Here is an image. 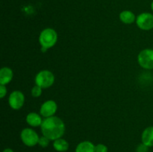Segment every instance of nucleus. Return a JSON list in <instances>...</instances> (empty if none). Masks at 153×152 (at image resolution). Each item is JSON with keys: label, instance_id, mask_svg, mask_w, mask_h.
<instances>
[{"label": "nucleus", "instance_id": "nucleus-1", "mask_svg": "<svg viewBox=\"0 0 153 152\" xmlns=\"http://www.w3.org/2000/svg\"><path fill=\"white\" fill-rule=\"evenodd\" d=\"M43 136L47 137L50 141H55L61 138L65 133V124L58 116L45 118L40 126Z\"/></svg>", "mask_w": 153, "mask_h": 152}, {"label": "nucleus", "instance_id": "nucleus-2", "mask_svg": "<svg viewBox=\"0 0 153 152\" xmlns=\"http://www.w3.org/2000/svg\"><path fill=\"white\" fill-rule=\"evenodd\" d=\"M58 41V34L53 28H47L43 29L39 36V43L41 47L48 50L53 47Z\"/></svg>", "mask_w": 153, "mask_h": 152}, {"label": "nucleus", "instance_id": "nucleus-3", "mask_svg": "<svg viewBox=\"0 0 153 152\" xmlns=\"http://www.w3.org/2000/svg\"><path fill=\"white\" fill-rule=\"evenodd\" d=\"M35 84L40 86L42 89H47L55 83V75L49 70H41L35 76Z\"/></svg>", "mask_w": 153, "mask_h": 152}, {"label": "nucleus", "instance_id": "nucleus-4", "mask_svg": "<svg viewBox=\"0 0 153 152\" xmlns=\"http://www.w3.org/2000/svg\"><path fill=\"white\" fill-rule=\"evenodd\" d=\"M20 139L22 143L28 147H34L38 144L40 137L34 130L30 128H24L20 133Z\"/></svg>", "mask_w": 153, "mask_h": 152}, {"label": "nucleus", "instance_id": "nucleus-5", "mask_svg": "<svg viewBox=\"0 0 153 152\" xmlns=\"http://www.w3.org/2000/svg\"><path fill=\"white\" fill-rule=\"evenodd\" d=\"M139 65L145 69H153V49H145L137 55Z\"/></svg>", "mask_w": 153, "mask_h": 152}, {"label": "nucleus", "instance_id": "nucleus-6", "mask_svg": "<svg viewBox=\"0 0 153 152\" xmlns=\"http://www.w3.org/2000/svg\"><path fill=\"white\" fill-rule=\"evenodd\" d=\"M136 24L140 30L150 31L153 29V14L150 13H142L137 16Z\"/></svg>", "mask_w": 153, "mask_h": 152}, {"label": "nucleus", "instance_id": "nucleus-7", "mask_svg": "<svg viewBox=\"0 0 153 152\" xmlns=\"http://www.w3.org/2000/svg\"><path fill=\"white\" fill-rule=\"evenodd\" d=\"M25 103V95L21 91L15 90L10 94L8 97L9 106L13 110H19Z\"/></svg>", "mask_w": 153, "mask_h": 152}, {"label": "nucleus", "instance_id": "nucleus-8", "mask_svg": "<svg viewBox=\"0 0 153 152\" xmlns=\"http://www.w3.org/2000/svg\"><path fill=\"white\" fill-rule=\"evenodd\" d=\"M58 110V105L53 100L46 101L40 108V114L44 118H49L55 116Z\"/></svg>", "mask_w": 153, "mask_h": 152}, {"label": "nucleus", "instance_id": "nucleus-9", "mask_svg": "<svg viewBox=\"0 0 153 152\" xmlns=\"http://www.w3.org/2000/svg\"><path fill=\"white\" fill-rule=\"evenodd\" d=\"M13 77V70L7 66L2 67L0 70V85L6 86L12 80Z\"/></svg>", "mask_w": 153, "mask_h": 152}, {"label": "nucleus", "instance_id": "nucleus-10", "mask_svg": "<svg viewBox=\"0 0 153 152\" xmlns=\"http://www.w3.org/2000/svg\"><path fill=\"white\" fill-rule=\"evenodd\" d=\"M43 119H42V116L34 112L29 113L26 116L25 121L27 124L31 127H39L41 126Z\"/></svg>", "mask_w": 153, "mask_h": 152}, {"label": "nucleus", "instance_id": "nucleus-11", "mask_svg": "<svg viewBox=\"0 0 153 152\" xmlns=\"http://www.w3.org/2000/svg\"><path fill=\"white\" fill-rule=\"evenodd\" d=\"M141 142L149 148L153 146V126L147 127L141 134Z\"/></svg>", "mask_w": 153, "mask_h": 152}, {"label": "nucleus", "instance_id": "nucleus-12", "mask_svg": "<svg viewBox=\"0 0 153 152\" xmlns=\"http://www.w3.org/2000/svg\"><path fill=\"white\" fill-rule=\"evenodd\" d=\"M75 152H95V145L91 141L81 142L76 146Z\"/></svg>", "mask_w": 153, "mask_h": 152}, {"label": "nucleus", "instance_id": "nucleus-13", "mask_svg": "<svg viewBox=\"0 0 153 152\" xmlns=\"http://www.w3.org/2000/svg\"><path fill=\"white\" fill-rule=\"evenodd\" d=\"M136 19L137 17L134 13H132L130 10H123L120 13V19L121 22L126 25H130L132 24L133 22H136Z\"/></svg>", "mask_w": 153, "mask_h": 152}, {"label": "nucleus", "instance_id": "nucleus-14", "mask_svg": "<svg viewBox=\"0 0 153 152\" xmlns=\"http://www.w3.org/2000/svg\"><path fill=\"white\" fill-rule=\"evenodd\" d=\"M69 143L62 137L53 141V148L58 152H65L69 149Z\"/></svg>", "mask_w": 153, "mask_h": 152}, {"label": "nucleus", "instance_id": "nucleus-15", "mask_svg": "<svg viewBox=\"0 0 153 152\" xmlns=\"http://www.w3.org/2000/svg\"><path fill=\"white\" fill-rule=\"evenodd\" d=\"M42 92H43V89L40 86L36 84L35 86H33L31 91V95L33 97H34V98H38V97H40L42 95Z\"/></svg>", "mask_w": 153, "mask_h": 152}, {"label": "nucleus", "instance_id": "nucleus-16", "mask_svg": "<svg viewBox=\"0 0 153 152\" xmlns=\"http://www.w3.org/2000/svg\"><path fill=\"white\" fill-rule=\"evenodd\" d=\"M49 141L50 140L47 138V137L42 136L40 137L38 141V145L42 148H46L49 145Z\"/></svg>", "mask_w": 153, "mask_h": 152}, {"label": "nucleus", "instance_id": "nucleus-17", "mask_svg": "<svg viewBox=\"0 0 153 152\" xmlns=\"http://www.w3.org/2000/svg\"><path fill=\"white\" fill-rule=\"evenodd\" d=\"M108 149L105 145L100 143L95 145V152H108Z\"/></svg>", "mask_w": 153, "mask_h": 152}, {"label": "nucleus", "instance_id": "nucleus-18", "mask_svg": "<svg viewBox=\"0 0 153 152\" xmlns=\"http://www.w3.org/2000/svg\"><path fill=\"white\" fill-rule=\"evenodd\" d=\"M148 151H149V147L143 143L139 145L136 148V152H148Z\"/></svg>", "mask_w": 153, "mask_h": 152}, {"label": "nucleus", "instance_id": "nucleus-19", "mask_svg": "<svg viewBox=\"0 0 153 152\" xmlns=\"http://www.w3.org/2000/svg\"><path fill=\"white\" fill-rule=\"evenodd\" d=\"M7 94V88L4 85H0V98H3Z\"/></svg>", "mask_w": 153, "mask_h": 152}, {"label": "nucleus", "instance_id": "nucleus-20", "mask_svg": "<svg viewBox=\"0 0 153 152\" xmlns=\"http://www.w3.org/2000/svg\"><path fill=\"white\" fill-rule=\"evenodd\" d=\"M2 152H13V151L12 150L11 148H7L4 149Z\"/></svg>", "mask_w": 153, "mask_h": 152}, {"label": "nucleus", "instance_id": "nucleus-21", "mask_svg": "<svg viewBox=\"0 0 153 152\" xmlns=\"http://www.w3.org/2000/svg\"><path fill=\"white\" fill-rule=\"evenodd\" d=\"M151 9H152V10L153 11V1H152V2L151 3Z\"/></svg>", "mask_w": 153, "mask_h": 152}]
</instances>
